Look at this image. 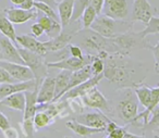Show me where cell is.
Returning a JSON list of instances; mask_svg holds the SVG:
<instances>
[{"mask_svg": "<svg viewBox=\"0 0 159 138\" xmlns=\"http://www.w3.org/2000/svg\"><path fill=\"white\" fill-rule=\"evenodd\" d=\"M104 78L110 82L118 89L134 88L144 83L147 76V69L141 62L129 58V56L107 55L104 58Z\"/></svg>", "mask_w": 159, "mask_h": 138, "instance_id": "6da1fadb", "label": "cell"}, {"mask_svg": "<svg viewBox=\"0 0 159 138\" xmlns=\"http://www.w3.org/2000/svg\"><path fill=\"white\" fill-rule=\"evenodd\" d=\"M148 46L149 42L141 32L131 29L115 38H109V55L130 56L135 49H147Z\"/></svg>", "mask_w": 159, "mask_h": 138, "instance_id": "7a4b0ae2", "label": "cell"}, {"mask_svg": "<svg viewBox=\"0 0 159 138\" xmlns=\"http://www.w3.org/2000/svg\"><path fill=\"white\" fill-rule=\"evenodd\" d=\"M133 21L116 20L105 14H100L96 18L91 29L105 38H115L126 32L133 29Z\"/></svg>", "mask_w": 159, "mask_h": 138, "instance_id": "3957f363", "label": "cell"}, {"mask_svg": "<svg viewBox=\"0 0 159 138\" xmlns=\"http://www.w3.org/2000/svg\"><path fill=\"white\" fill-rule=\"evenodd\" d=\"M123 90V97L116 105V113L118 118L123 121L124 125H133L136 116L139 115V100L134 90L126 88Z\"/></svg>", "mask_w": 159, "mask_h": 138, "instance_id": "277c9868", "label": "cell"}, {"mask_svg": "<svg viewBox=\"0 0 159 138\" xmlns=\"http://www.w3.org/2000/svg\"><path fill=\"white\" fill-rule=\"evenodd\" d=\"M18 50L24 62V65L30 68V70L34 74L37 86H40L42 82L48 74V66H47V61L45 60V57L38 53L32 52L20 46H18Z\"/></svg>", "mask_w": 159, "mask_h": 138, "instance_id": "5b68a950", "label": "cell"}, {"mask_svg": "<svg viewBox=\"0 0 159 138\" xmlns=\"http://www.w3.org/2000/svg\"><path fill=\"white\" fill-rule=\"evenodd\" d=\"M83 27H82V22H81V20L70 22V24L62 27L61 33H60L57 37L47 40V42H44L45 47H46V49H47V52L48 53L58 52V51L66 48L68 45L72 44V40H73V38L75 37L76 33L81 31Z\"/></svg>", "mask_w": 159, "mask_h": 138, "instance_id": "8992f818", "label": "cell"}, {"mask_svg": "<svg viewBox=\"0 0 159 138\" xmlns=\"http://www.w3.org/2000/svg\"><path fill=\"white\" fill-rule=\"evenodd\" d=\"M80 99L82 100L83 105L87 108H92V109L102 111L106 115L113 113V109L111 107L110 102L108 101V99L96 87L92 88L89 91H87L85 95H83Z\"/></svg>", "mask_w": 159, "mask_h": 138, "instance_id": "52a82bcc", "label": "cell"}, {"mask_svg": "<svg viewBox=\"0 0 159 138\" xmlns=\"http://www.w3.org/2000/svg\"><path fill=\"white\" fill-rule=\"evenodd\" d=\"M92 60H93V56L89 55H84L83 58L68 57L55 62H47V66H48V69H58L61 71L66 70L70 71V72H75V71L81 70L84 66L91 64Z\"/></svg>", "mask_w": 159, "mask_h": 138, "instance_id": "ba28073f", "label": "cell"}, {"mask_svg": "<svg viewBox=\"0 0 159 138\" xmlns=\"http://www.w3.org/2000/svg\"><path fill=\"white\" fill-rule=\"evenodd\" d=\"M157 13L156 8L149 3L148 0H134L132 8V20L133 22H142L147 24L149 20Z\"/></svg>", "mask_w": 159, "mask_h": 138, "instance_id": "9c48e42d", "label": "cell"}, {"mask_svg": "<svg viewBox=\"0 0 159 138\" xmlns=\"http://www.w3.org/2000/svg\"><path fill=\"white\" fill-rule=\"evenodd\" d=\"M0 66L5 69L16 82H27L35 79L33 72L30 70V68H27L24 64L14 63V62L1 60L0 61Z\"/></svg>", "mask_w": 159, "mask_h": 138, "instance_id": "30bf717a", "label": "cell"}, {"mask_svg": "<svg viewBox=\"0 0 159 138\" xmlns=\"http://www.w3.org/2000/svg\"><path fill=\"white\" fill-rule=\"evenodd\" d=\"M102 14L116 20H125L129 16L128 0H105Z\"/></svg>", "mask_w": 159, "mask_h": 138, "instance_id": "8fae6325", "label": "cell"}, {"mask_svg": "<svg viewBox=\"0 0 159 138\" xmlns=\"http://www.w3.org/2000/svg\"><path fill=\"white\" fill-rule=\"evenodd\" d=\"M102 79H104V73L102 74H98V75H94L92 76L89 79H87L86 82L84 83L80 84V85L75 86L74 88L70 89L69 91H66L59 100H73V99H76V98H81L83 95H85L87 91L92 89V88L96 87L98 84L102 82Z\"/></svg>", "mask_w": 159, "mask_h": 138, "instance_id": "7c38bea8", "label": "cell"}, {"mask_svg": "<svg viewBox=\"0 0 159 138\" xmlns=\"http://www.w3.org/2000/svg\"><path fill=\"white\" fill-rule=\"evenodd\" d=\"M76 122L84 124L89 127H93V128H105L106 124L111 121L108 115L102 113V111H96V112H89V113H82L79 114L76 118H74Z\"/></svg>", "mask_w": 159, "mask_h": 138, "instance_id": "4fadbf2b", "label": "cell"}, {"mask_svg": "<svg viewBox=\"0 0 159 138\" xmlns=\"http://www.w3.org/2000/svg\"><path fill=\"white\" fill-rule=\"evenodd\" d=\"M3 13L12 24H24L31 20H35L39 12L37 10H24L19 8H6Z\"/></svg>", "mask_w": 159, "mask_h": 138, "instance_id": "5bb4252c", "label": "cell"}, {"mask_svg": "<svg viewBox=\"0 0 159 138\" xmlns=\"http://www.w3.org/2000/svg\"><path fill=\"white\" fill-rule=\"evenodd\" d=\"M36 88H39L37 86L35 79L27 82H16V83H8V84H1L0 85V100H2L3 98L13 95L16 92L20 91H31Z\"/></svg>", "mask_w": 159, "mask_h": 138, "instance_id": "9a60e30c", "label": "cell"}, {"mask_svg": "<svg viewBox=\"0 0 159 138\" xmlns=\"http://www.w3.org/2000/svg\"><path fill=\"white\" fill-rule=\"evenodd\" d=\"M16 42L18 46L20 45V47L27 49V50L32 51V52L38 53V55H40V56H44V57H46V56L48 55L44 42H39V40L36 37H34L33 35H29V34L16 35Z\"/></svg>", "mask_w": 159, "mask_h": 138, "instance_id": "2e32d148", "label": "cell"}, {"mask_svg": "<svg viewBox=\"0 0 159 138\" xmlns=\"http://www.w3.org/2000/svg\"><path fill=\"white\" fill-rule=\"evenodd\" d=\"M0 53L2 55L5 61L24 64L20 53H19L18 46L3 35L0 36Z\"/></svg>", "mask_w": 159, "mask_h": 138, "instance_id": "e0dca14e", "label": "cell"}, {"mask_svg": "<svg viewBox=\"0 0 159 138\" xmlns=\"http://www.w3.org/2000/svg\"><path fill=\"white\" fill-rule=\"evenodd\" d=\"M55 78L46 76L42 82L37 92V103L38 105H46L50 103L55 99Z\"/></svg>", "mask_w": 159, "mask_h": 138, "instance_id": "ac0fdd59", "label": "cell"}, {"mask_svg": "<svg viewBox=\"0 0 159 138\" xmlns=\"http://www.w3.org/2000/svg\"><path fill=\"white\" fill-rule=\"evenodd\" d=\"M159 105V86H156V87H152V97H150L149 105H148L147 108H145V110H144L143 112L139 113V115L135 118L133 126L143 128L148 123V120H149L152 111L156 108V105Z\"/></svg>", "mask_w": 159, "mask_h": 138, "instance_id": "d6986e66", "label": "cell"}, {"mask_svg": "<svg viewBox=\"0 0 159 138\" xmlns=\"http://www.w3.org/2000/svg\"><path fill=\"white\" fill-rule=\"evenodd\" d=\"M37 92L38 88L31 91H25L26 105L23 112V122H34V115L37 112Z\"/></svg>", "mask_w": 159, "mask_h": 138, "instance_id": "ffe728a7", "label": "cell"}, {"mask_svg": "<svg viewBox=\"0 0 159 138\" xmlns=\"http://www.w3.org/2000/svg\"><path fill=\"white\" fill-rule=\"evenodd\" d=\"M0 105L3 107H7L9 109L16 110V111L24 112L25 105H26V96H25L24 91L16 92L13 95L3 98L2 100H0Z\"/></svg>", "mask_w": 159, "mask_h": 138, "instance_id": "44dd1931", "label": "cell"}, {"mask_svg": "<svg viewBox=\"0 0 159 138\" xmlns=\"http://www.w3.org/2000/svg\"><path fill=\"white\" fill-rule=\"evenodd\" d=\"M66 126L69 129L73 131L74 134H76L77 136L83 138L89 137L92 135H95V134H100L104 133L106 129L105 128H93V127H89L84 124H81V123L76 122L75 120H71L66 122Z\"/></svg>", "mask_w": 159, "mask_h": 138, "instance_id": "7402d4cb", "label": "cell"}, {"mask_svg": "<svg viewBox=\"0 0 159 138\" xmlns=\"http://www.w3.org/2000/svg\"><path fill=\"white\" fill-rule=\"evenodd\" d=\"M92 76H94V74H93V70H92V68H91V64L84 66V68H82L81 70L72 72L70 82H69V85L66 89V92L69 91L70 89H72V88H74L75 86L86 82L87 79H89ZM66 92H64V94H66Z\"/></svg>", "mask_w": 159, "mask_h": 138, "instance_id": "603a6c76", "label": "cell"}, {"mask_svg": "<svg viewBox=\"0 0 159 138\" xmlns=\"http://www.w3.org/2000/svg\"><path fill=\"white\" fill-rule=\"evenodd\" d=\"M73 8H74V0H61L60 2H58V16L62 27L70 24L73 14Z\"/></svg>", "mask_w": 159, "mask_h": 138, "instance_id": "cb8c5ba5", "label": "cell"}, {"mask_svg": "<svg viewBox=\"0 0 159 138\" xmlns=\"http://www.w3.org/2000/svg\"><path fill=\"white\" fill-rule=\"evenodd\" d=\"M38 23L43 26L45 34L48 36L49 39L57 37L62 31V26L60 24V22H57V21L52 20V19L48 18V16H44V14L38 18Z\"/></svg>", "mask_w": 159, "mask_h": 138, "instance_id": "d4e9b609", "label": "cell"}, {"mask_svg": "<svg viewBox=\"0 0 159 138\" xmlns=\"http://www.w3.org/2000/svg\"><path fill=\"white\" fill-rule=\"evenodd\" d=\"M71 74H72V72H70V71L62 70L61 72L55 77V88H56L55 95L56 96H55V99H53L55 102L59 100L64 95L66 87H68V85H69V82H70Z\"/></svg>", "mask_w": 159, "mask_h": 138, "instance_id": "484cf974", "label": "cell"}, {"mask_svg": "<svg viewBox=\"0 0 159 138\" xmlns=\"http://www.w3.org/2000/svg\"><path fill=\"white\" fill-rule=\"evenodd\" d=\"M134 92L139 102L144 108H147L150 102V97H152V86L146 85L145 83H141L134 87Z\"/></svg>", "mask_w": 159, "mask_h": 138, "instance_id": "4316f807", "label": "cell"}, {"mask_svg": "<svg viewBox=\"0 0 159 138\" xmlns=\"http://www.w3.org/2000/svg\"><path fill=\"white\" fill-rule=\"evenodd\" d=\"M0 33L2 34L3 36L8 37L10 40L14 42L16 45V29H14V26L9 20L8 18L5 16L3 12H0ZM18 46V45H16Z\"/></svg>", "mask_w": 159, "mask_h": 138, "instance_id": "83f0119b", "label": "cell"}, {"mask_svg": "<svg viewBox=\"0 0 159 138\" xmlns=\"http://www.w3.org/2000/svg\"><path fill=\"white\" fill-rule=\"evenodd\" d=\"M92 0H74V8H73V14L71 18V22L81 20L83 12L85 11L89 6H91Z\"/></svg>", "mask_w": 159, "mask_h": 138, "instance_id": "f1b7e54d", "label": "cell"}, {"mask_svg": "<svg viewBox=\"0 0 159 138\" xmlns=\"http://www.w3.org/2000/svg\"><path fill=\"white\" fill-rule=\"evenodd\" d=\"M97 16H98V14L96 13V11L93 9V7L89 6V7L85 9V11L83 12L82 16H81V22H82L83 29H91L92 24L94 23V21L96 20Z\"/></svg>", "mask_w": 159, "mask_h": 138, "instance_id": "f546056e", "label": "cell"}, {"mask_svg": "<svg viewBox=\"0 0 159 138\" xmlns=\"http://www.w3.org/2000/svg\"><path fill=\"white\" fill-rule=\"evenodd\" d=\"M35 9L37 11H39V13H43L44 16H47L48 18L52 19V20L57 21V22H60V19L58 13H56L55 9L52 7H50L49 5L45 2H39V1H35Z\"/></svg>", "mask_w": 159, "mask_h": 138, "instance_id": "4dcf8cb0", "label": "cell"}, {"mask_svg": "<svg viewBox=\"0 0 159 138\" xmlns=\"http://www.w3.org/2000/svg\"><path fill=\"white\" fill-rule=\"evenodd\" d=\"M159 128V105H156L154 110L152 111L150 113V118L148 120V123L143 127V131H154L156 129Z\"/></svg>", "mask_w": 159, "mask_h": 138, "instance_id": "1f68e13d", "label": "cell"}, {"mask_svg": "<svg viewBox=\"0 0 159 138\" xmlns=\"http://www.w3.org/2000/svg\"><path fill=\"white\" fill-rule=\"evenodd\" d=\"M141 34L144 37H147L148 35L159 34V16H152L149 22L146 24L145 29L141 31Z\"/></svg>", "mask_w": 159, "mask_h": 138, "instance_id": "d6a6232c", "label": "cell"}, {"mask_svg": "<svg viewBox=\"0 0 159 138\" xmlns=\"http://www.w3.org/2000/svg\"><path fill=\"white\" fill-rule=\"evenodd\" d=\"M91 68H92V70H93L94 75L102 74L105 70L104 59H102V58H99V57H93V60H92V63H91Z\"/></svg>", "mask_w": 159, "mask_h": 138, "instance_id": "836d02e7", "label": "cell"}, {"mask_svg": "<svg viewBox=\"0 0 159 138\" xmlns=\"http://www.w3.org/2000/svg\"><path fill=\"white\" fill-rule=\"evenodd\" d=\"M66 50H68L69 57H74V58H83L84 57V51L77 45L70 44L66 46Z\"/></svg>", "mask_w": 159, "mask_h": 138, "instance_id": "e575fe53", "label": "cell"}, {"mask_svg": "<svg viewBox=\"0 0 159 138\" xmlns=\"http://www.w3.org/2000/svg\"><path fill=\"white\" fill-rule=\"evenodd\" d=\"M147 49L152 51V55H154V58H155V72H156L157 74H159V42H157L155 46L149 45Z\"/></svg>", "mask_w": 159, "mask_h": 138, "instance_id": "d590c367", "label": "cell"}, {"mask_svg": "<svg viewBox=\"0 0 159 138\" xmlns=\"http://www.w3.org/2000/svg\"><path fill=\"white\" fill-rule=\"evenodd\" d=\"M125 133H126V125H124V126H118L111 133L107 134V136L105 138H123Z\"/></svg>", "mask_w": 159, "mask_h": 138, "instance_id": "8d00e7d4", "label": "cell"}, {"mask_svg": "<svg viewBox=\"0 0 159 138\" xmlns=\"http://www.w3.org/2000/svg\"><path fill=\"white\" fill-rule=\"evenodd\" d=\"M14 79L10 76V74L5 70L3 68L0 66V85L1 84H8V83H14Z\"/></svg>", "mask_w": 159, "mask_h": 138, "instance_id": "74e56055", "label": "cell"}, {"mask_svg": "<svg viewBox=\"0 0 159 138\" xmlns=\"http://www.w3.org/2000/svg\"><path fill=\"white\" fill-rule=\"evenodd\" d=\"M104 6H105V0H92L91 1V7H93V9L95 10L98 16H100L102 13Z\"/></svg>", "mask_w": 159, "mask_h": 138, "instance_id": "f35d334b", "label": "cell"}, {"mask_svg": "<svg viewBox=\"0 0 159 138\" xmlns=\"http://www.w3.org/2000/svg\"><path fill=\"white\" fill-rule=\"evenodd\" d=\"M31 32H32V35L34 36V37L38 38L40 37V36L43 35V34L45 33L44 32V29H43V26L39 24V23H34L33 25H32L31 27Z\"/></svg>", "mask_w": 159, "mask_h": 138, "instance_id": "ab89813d", "label": "cell"}, {"mask_svg": "<svg viewBox=\"0 0 159 138\" xmlns=\"http://www.w3.org/2000/svg\"><path fill=\"white\" fill-rule=\"evenodd\" d=\"M11 127V124H10V120L0 111V129L2 131H5L6 129L10 128Z\"/></svg>", "mask_w": 159, "mask_h": 138, "instance_id": "60d3db41", "label": "cell"}, {"mask_svg": "<svg viewBox=\"0 0 159 138\" xmlns=\"http://www.w3.org/2000/svg\"><path fill=\"white\" fill-rule=\"evenodd\" d=\"M34 6H35V0H25L24 2L20 6L21 9H24V10H33Z\"/></svg>", "mask_w": 159, "mask_h": 138, "instance_id": "b9f144b4", "label": "cell"}, {"mask_svg": "<svg viewBox=\"0 0 159 138\" xmlns=\"http://www.w3.org/2000/svg\"><path fill=\"white\" fill-rule=\"evenodd\" d=\"M5 135L7 138H19V134H18V131L14 128H12V127H10V128L6 129L5 131Z\"/></svg>", "mask_w": 159, "mask_h": 138, "instance_id": "7bdbcfd3", "label": "cell"}, {"mask_svg": "<svg viewBox=\"0 0 159 138\" xmlns=\"http://www.w3.org/2000/svg\"><path fill=\"white\" fill-rule=\"evenodd\" d=\"M117 127H118V124L111 120L106 124V127H105V129H106V131H106L107 134H109V133H111V131H112L115 128H117Z\"/></svg>", "mask_w": 159, "mask_h": 138, "instance_id": "ee69618b", "label": "cell"}, {"mask_svg": "<svg viewBox=\"0 0 159 138\" xmlns=\"http://www.w3.org/2000/svg\"><path fill=\"white\" fill-rule=\"evenodd\" d=\"M35 1H39V2H45L47 3V5H49L50 7L55 8L58 6V2H57V0H35Z\"/></svg>", "mask_w": 159, "mask_h": 138, "instance_id": "f6af8a7d", "label": "cell"}, {"mask_svg": "<svg viewBox=\"0 0 159 138\" xmlns=\"http://www.w3.org/2000/svg\"><path fill=\"white\" fill-rule=\"evenodd\" d=\"M123 138H145V137H144V136L135 135V134H131V133H129V131H126Z\"/></svg>", "mask_w": 159, "mask_h": 138, "instance_id": "bcb514c9", "label": "cell"}, {"mask_svg": "<svg viewBox=\"0 0 159 138\" xmlns=\"http://www.w3.org/2000/svg\"><path fill=\"white\" fill-rule=\"evenodd\" d=\"M24 1H25V0H10V2H11L12 5L18 6V7H20V6L22 5Z\"/></svg>", "mask_w": 159, "mask_h": 138, "instance_id": "7dc6e473", "label": "cell"}, {"mask_svg": "<svg viewBox=\"0 0 159 138\" xmlns=\"http://www.w3.org/2000/svg\"><path fill=\"white\" fill-rule=\"evenodd\" d=\"M152 133H154L155 138H159V128H158V129H156V131H154Z\"/></svg>", "mask_w": 159, "mask_h": 138, "instance_id": "c3c4849f", "label": "cell"}, {"mask_svg": "<svg viewBox=\"0 0 159 138\" xmlns=\"http://www.w3.org/2000/svg\"><path fill=\"white\" fill-rule=\"evenodd\" d=\"M1 60H3V57H2V55L0 53V61H1Z\"/></svg>", "mask_w": 159, "mask_h": 138, "instance_id": "681fc988", "label": "cell"}, {"mask_svg": "<svg viewBox=\"0 0 159 138\" xmlns=\"http://www.w3.org/2000/svg\"><path fill=\"white\" fill-rule=\"evenodd\" d=\"M64 138H71V137H68V136H66V137H64Z\"/></svg>", "mask_w": 159, "mask_h": 138, "instance_id": "f907efd6", "label": "cell"}]
</instances>
